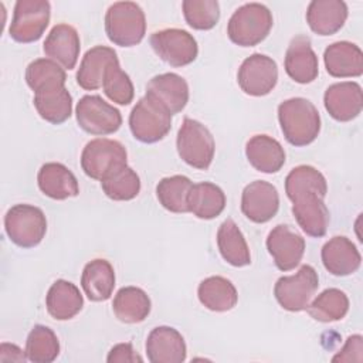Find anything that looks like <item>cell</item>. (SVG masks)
I'll list each match as a JSON object with an SVG mask.
<instances>
[{"label":"cell","mask_w":363,"mask_h":363,"mask_svg":"<svg viewBox=\"0 0 363 363\" xmlns=\"http://www.w3.org/2000/svg\"><path fill=\"white\" fill-rule=\"evenodd\" d=\"M323 267L336 277L356 272L362 264V255L356 245L345 235H336L325 242L320 251Z\"/></svg>","instance_id":"21"},{"label":"cell","mask_w":363,"mask_h":363,"mask_svg":"<svg viewBox=\"0 0 363 363\" xmlns=\"http://www.w3.org/2000/svg\"><path fill=\"white\" fill-rule=\"evenodd\" d=\"M145 347L147 360L152 363H182L187 356L184 337L179 330L170 326L152 329Z\"/></svg>","instance_id":"18"},{"label":"cell","mask_w":363,"mask_h":363,"mask_svg":"<svg viewBox=\"0 0 363 363\" xmlns=\"http://www.w3.org/2000/svg\"><path fill=\"white\" fill-rule=\"evenodd\" d=\"M146 95L164 106L170 115L182 112L189 102V85L183 77L164 72L153 77L146 85Z\"/></svg>","instance_id":"20"},{"label":"cell","mask_w":363,"mask_h":363,"mask_svg":"<svg viewBox=\"0 0 363 363\" xmlns=\"http://www.w3.org/2000/svg\"><path fill=\"white\" fill-rule=\"evenodd\" d=\"M106 362H109V363H125V362L135 363V362H143V359H142V356H139L135 352V349L130 343H118L109 350Z\"/></svg>","instance_id":"43"},{"label":"cell","mask_w":363,"mask_h":363,"mask_svg":"<svg viewBox=\"0 0 363 363\" xmlns=\"http://www.w3.org/2000/svg\"><path fill=\"white\" fill-rule=\"evenodd\" d=\"M176 146L180 159L194 169L206 170L210 167L214 159V138L211 132L196 119H183V123L177 132Z\"/></svg>","instance_id":"5"},{"label":"cell","mask_w":363,"mask_h":363,"mask_svg":"<svg viewBox=\"0 0 363 363\" xmlns=\"http://www.w3.org/2000/svg\"><path fill=\"white\" fill-rule=\"evenodd\" d=\"M319 277L312 265H301V268L289 277H281L274 286L277 302L289 312L305 311L318 291Z\"/></svg>","instance_id":"8"},{"label":"cell","mask_w":363,"mask_h":363,"mask_svg":"<svg viewBox=\"0 0 363 363\" xmlns=\"http://www.w3.org/2000/svg\"><path fill=\"white\" fill-rule=\"evenodd\" d=\"M27 353L21 347L13 343H1L0 345V362H26Z\"/></svg>","instance_id":"44"},{"label":"cell","mask_w":363,"mask_h":363,"mask_svg":"<svg viewBox=\"0 0 363 363\" xmlns=\"http://www.w3.org/2000/svg\"><path fill=\"white\" fill-rule=\"evenodd\" d=\"M218 251L225 262L233 267H247L251 264V254L244 234L234 220L227 218L217 231Z\"/></svg>","instance_id":"31"},{"label":"cell","mask_w":363,"mask_h":363,"mask_svg":"<svg viewBox=\"0 0 363 363\" xmlns=\"http://www.w3.org/2000/svg\"><path fill=\"white\" fill-rule=\"evenodd\" d=\"M311 318L318 322L329 323L340 320L349 312V298L347 295L337 289L329 288L320 292L306 308Z\"/></svg>","instance_id":"35"},{"label":"cell","mask_w":363,"mask_h":363,"mask_svg":"<svg viewBox=\"0 0 363 363\" xmlns=\"http://www.w3.org/2000/svg\"><path fill=\"white\" fill-rule=\"evenodd\" d=\"M125 166H128L126 149L121 142L113 139H92L81 153V167L94 180L102 182Z\"/></svg>","instance_id":"4"},{"label":"cell","mask_w":363,"mask_h":363,"mask_svg":"<svg viewBox=\"0 0 363 363\" xmlns=\"http://www.w3.org/2000/svg\"><path fill=\"white\" fill-rule=\"evenodd\" d=\"M267 250L279 271L298 267L305 254V238L288 224L275 225L267 237Z\"/></svg>","instance_id":"13"},{"label":"cell","mask_w":363,"mask_h":363,"mask_svg":"<svg viewBox=\"0 0 363 363\" xmlns=\"http://www.w3.org/2000/svg\"><path fill=\"white\" fill-rule=\"evenodd\" d=\"M347 4L342 0H313L306 9V23L318 35H332L346 23Z\"/></svg>","instance_id":"22"},{"label":"cell","mask_w":363,"mask_h":363,"mask_svg":"<svg viewBox=\"0 0 363 363\" xmlns=\"http://www.w3.org/2000/svg\"><path fill=\"white\" fill-rule=\"evenodd\" d=\"M112 309L121 322L140 323L149 316L152 302L143 289L138 286H123L116 292Z\"/></svg>","instance_id":"32"},{"label":"cell","mask_w":363,"mask_h":363,"mask_svg":"<svg viewBox=\"0 0 363 363\" xmlns=\"http://www.w3.org/2000/svg\"><path fill=\"white\" fill-rule=\"evenodd\" d=\"M50 17L51 6L47 0H18L14 4L9 34L17 43H34L44 34Z\"/></svg>","instance_id":"9"},{"label":"cell","mask_w":363,"mask_h":363,"mask_svg":"<svg viewBox=\"0 0 363 363\" xmlns=\"http://www.w3.org/2000/svg\"><path fill=\"white\" fill-rule=\"evenodd\" d=\"M26 353L30 362L51 363L60 354V342L52 329L35 325L26 340Z\"/></svg>","instance_id":"38"},{"label":"cell","mask_w":363,"mask_h":363,"mask_svg":"<svg viewBox=\"0 0 363 363\" xmlns=\"http://www.w3.org/2000/svg\"><path fill=\"white\" fill-rule=\"evenodd\" d=\"M104 94L118 105H129L135 96V88L129 75L121 68L119 61L111 64L104 75Z\"/></svg>","instance_id":"40"},{"label":"cell","mask_w":363,"mask_h":363,"mask_svg":"<svg viewBox=\"0 0 363 363\" xmlns=\"http://www.w3.org/2000/svg\"><path fill=\"white\" fill-rule=\"evenodd\" d=\"M105 31L111 43L119 47H133L146 34V17L142 7L133 1H116L105 14Z\"/></svg>","instance_id":"3"},{"label":"cell","mask_w":363,"mask_h":363,"mask_svg":"<svg viewBox=\"0 0 363 363\" xmlns=\"http://www.w3.org/2000/svg\"><path fill=\"white\" fill-rule=\"evenodd\" d=\"M237 82L247 95H268L278 82V65L271 57L255 52L241 62L237 72Z\"/></svg>","instance_id":"12"},{"label":"cell","mask_w":363,"mask_h":363,"mask_svg":"<svg viewBox=\"0 0 363 363\" xmlns=\"http://www.w3.org/2000/svg\"><path fill=\"white\" fill-rule=\"evenodd\" d=\"M75 118L82 130L98 136L115 133L122 125L119 109L99 95L82 96L77 104Z\"/></svg>","instance_id":"10"},{"label":"cell","mask_w":363,"mask_h":363,"mask_svg":"<svg viewBox=\"0 0 363 363\" xmlns=\"http://www.w3.org/2000/svg\"><path fill=\"white\" fill-rule=\"evenodd\" d=\"M37 183L43 194L52 200H67L79 193L75 174L65 164L58 162L43 164L37 174Z\"/></svg>","instance_id":"24"},{"label":"cell","mask_w":363,"mask_h":363,"mask_svg":"<svg viewBox=\"0 0 363 363\" xmlns=\"http://www.w3.org/2000/svg\"><path fill=\"white\" fill-rule=\"evenodd\" d=\"M285 193L289 200L306 193H316L326 197L328 183L325 176L316 167L301 164L288 173L285 179Z\"/></svg>","instance_id":"34"},{"label":"cell","mask_w":363,"mask_h":363,"mask_svg":"<svg viewBox=\"0 0 363 363\" xmlns=\"http://www.w3.org/2000/svg\"><path fill=\"white\" fill-rule=\"evenodd\" d=\"M274 24L272 13L261 3H245L228 20V38L240 47H254L264 41Z\"/></svg>","instance_id":"2"},{"label":"cell","mask_w":363,"mask_h":363,"mask_svg":"<svg viewBox=\"0 0 363 363\" xmlns=\"http://www.w3.org/2000/svg\"><path fill=\"white\" fill-rule=\"evenodd\" d=\"M328 113L337 122H349L359 116L363 108L362 86L353 81L332 84L323 95Z\"/></svg>","instance_id":"15"},{"label":"cell","mask_w":363,"mask_h":363,"mask_svg":"<svg viewBox=\"0 0 363 363\" xmlns=\"http://www.w3.org/2000/svg\"><path fill=\"white\" fill-rule=\"evenodd\" d=\"M325 68L335 78L360 77L363 74V52L350 41H336L323 52Z\"/></svg>","instance_id":"23"},{"label":"cell","mask_w":363,"mask_h":363,"mask_svg":"<svg viewBox=\"0 0 363 363\" xmlns=\"http://www.w3.org/2000/svg\"><path fill=\"white\" fill-rule=\"evenodd\" d=\"M182 9L186 23L194 30H211L220 18V4L216 0H184Z\"/></svg>","instance_id":"41"},{"label":"cell","mask_w":363,"mask_h":363,"mask_svg":"<svg viewBox=\"0 0 363 363\" xmlns=\"http://www.w3.org/2000/svg\"><path fill=\"white\" fill-rule=\"evenodd\" d=\"M225 201L223 189L211 182L193 184L187 196L189 211L201 220H211L220 216L225 208Z\"/></svg>","instance_id":"29"},{"label":"cell","mask_w":363,"mask_h":363,"mask_svg":"<svg viewBox=\"0 0 363 363\" xmlns=\"http://www.w3.org/2000/svg\"><path fill=\"white\" fill-rule=\"evenodd\" d=\"M81 50L78 31L65 23L55 24L43 44L44 54L58 62L64 69H72L77 65Z\"/></svg>","instance_id":"19"},{"label":"cell","mask_w":363,"mask_h":363,"mask_svg":"<svg viewBox=\"0 0 363 363\" xmlns=\"http://www.w3.org/2000/svg\"><path fill=\"white\" fill-rule=\"evenodd\" d=\"M65 81L67 75L64 68L50 58H37L26 68V82L34 94L65 86Z\"/></svg>","instance_id":"36"},{"label":"cell","mask_w":363,"mask_h":363,"mask_svg":"<svg viewBox=\"0 0 363 363\" xmlns=\"http://www.w3.org/2000/svg\"><path fill=\"white\" fill-rule=\"evenodd\" d=\"M101 187L106 197L115 201H128L135 199L140 191V179L138 173L125 166L101 182Z\"/></svg>","instance_id":"39"},{"label":"cell","mask_w":363,"mask_h":363,"mask_svg":"<svg viewBox=\"0 0 363 363\" xmlns=\"http://www.w3.org/2000/svg\"><path fill=\"white\" fill-rule=\"evenodd\" d=\"M81 286L89 301L109 299L115 288V271L111 262L104 258L89 261L82 269Z\"/></svg>","instance_id":"28"},{"label":"cell","mask_w":363,"mask_h":363,"mask_svg":"<svg viewBox=\"0 0 363 363\" xmlns=\"http://www.w3.org/2000/svg\"><path fill=\"white\" fill-rule=\"evenodd\" d=\"M245 156L255 170L267 174L279 172L286 159L282 145L268 135H254L245 145Z\"/></svg>","instance_id":"25"},{"label":"cell","mask_w":363,"mask_h":363,"mask_svg":"<svg viewBox=\"0 0 363 363\" xmlns=\"http://www.w3.org/2000/svg\"><path fill=\"white\" fill-rule=\"evenodd\" d=\"M197 296L200 303L213 312L231 311L238 301L234 284L220 275L208 277L199 284Z\"/></svg>","instance_id":"30"},{"label":"cell","mask_w":363,"mask_h":363,"mask_svg":"<svg viewBox=\"0 0 363 363\" xmlns=\"http://www.w3.org/2000/svg\"><path fill=\"white\" fill-rule=\"evenodd\" d=\"M363 360V337L360 335H352L346 339V343L332 357V362H362Z\"/></svg>","instance_id":"42"},{"label":"cell","mask_w":363,"mask_h":363,"mask_svg":"<svg viewBox=\"0 0 363 363\" xmlns=\"http://www.w3.org/2000/svg\"><path fill=\"white\" fill-rule=\"evenodd\" d=\"M116 51L111 47L95 45L85 52L77 71V82L85 91H95L102 86L106 68L118 62Z\"/></svg>","instance_id":"26"},{"label":"cell","mask_w":363,"mask_h":363,"mask_svg":"<svg viewBox=\"0 0 363 363\" xmlns=\"http://www.w3.org/2000/svg\"><path fill=\"white\" fill-rule=\"evenodd\" d=\"M156 55L172 67L191 64L199 54L196 38L182 28H164L155 31L149 40Z\"/></svg>","instance_id":"11"},{"label":"cell","mask_w":363,"mask_h":363,"mask_svg":"<svg viewBox=\"0 0 363 363\" xmlns=\"http://www.w3.org/2000/svg\"><path fill=\"white\" fill-rule=\"evenodd\" d=\"M45 306L51 318L68 320L81 312L84 298L77 285L65 279H57L47 292Z\"/></svg>","instance_id":"27"},{"label":"cell","mask_w":363,"mask_h":363,"mask_svg":"<svg viewBox=\"0 0 363 363\" xmlns=\"http://www.w3.org/2000/svg\"><path fill=\"white\" fill-rule=\"evenodd\" d=\"M191 186V180L183 174L163 177L156 186L157 200L166 210L172 213H189L187 196Z\"/></svg>","instance_id":"37"},{"label":"cell","mask_w":363,"mask_h":363,"mask_svg":"<svg viewBox=\"0 0 363 363\" xmlns=\"http://www.w3.org/2000/svg\"><path fill=\"white\" fill-rule=\"evenodd\" d=\"M284 67L291 79L298 84H311L319 74L318 57L306 35H296L291 40L284 60Z\"/></svg>","instance_id":"17"},{"label":"cell","mask_w":363,"mask_h":363,"mask_svg":"<svg viewBox=\"0 0 363 363\" xmlns=\"http://www.w3.org/2000/svg\"><path fill=\"white\" fill-rule=\"evenodd\" d=\"M291 201L292 214L302 231L309 237H323L330 221V214L325 204V197L316 193H306L295 197Z\"/></svg>","instance_id":"16"},{"label":"cell","mask_w":363,"mask_h":363,"mask_svg":"<svg viewBox=\"0 0 363 363\" xmlns=\"http://www.w3.org/2000/svg\"><path fill=\"white\" fill-rule=\"evenodd\" d=\"M278 121L288 143L311 145L320 132V115L306 98H289L278 106Z\"/></svg>","instance_id":"1"},{"label":"cell","mask_w":363,"mask_h":363,"mask_svg":"<svg viewBox=\"0 0 363 363\" xmlns=\"http://www.w3.org/2000/svg\"><path fill=\"white\" fill-rule=\"evenodd\" d=\"M4 230L16 245L33 248L45 237L47 218L43 210L35 206L16 204L4 216Z\"/></svg>","instance_id":"7"},{"label":"cell","mask_w":363,"mask_h":363,"mask_svg":"<svg viewBox=\"0 0 363 363\" xmlns=\"http://www.w3.org/2000/svg\"><path fill=\"white\" fill-rule=\"evenodd\" d=\"M279 208L277 187L265 180H254L247 184L241 194V211L252 223L269 221Z\"/></svg>","instance_id":"14"},{"label":"cell","mask_w":363,"mask_h":363,"mask_svg":"<svg viewBox=\"0 0 363 363\" xmlns=\"http://www.w3.org/2000/svg\"><path fill=\"white\" fill-rule=\"evenodd\" d=\"M33 104L38 115L52 125L65 122L72 113V96L65 86L35 92Z\"/></svg>","instance_id":"33"},{"label":"cell","mask_w":363,"mask_h":363,"mask_svg":"<svg viewBox=\"0 0 363 363\" xmlns=\"http://www.w3.org/2000/svg\"><path fill=\"white\" fill-rule=\"evenodd\" d=\"M129 128L133 138L142 143H156L172 129V115L157 101L145 95L129 115Z\"/></svg>","instance_id":"6"}]
</instances>
